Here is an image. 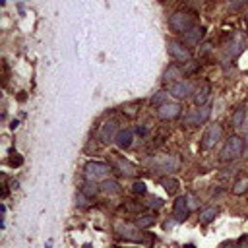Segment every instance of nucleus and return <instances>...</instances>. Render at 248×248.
Here are the masks:
<instances>
[{"mask_svg":"<svg viewBox=\"0 0 248 248\" xmlns=\"http://www.w3.org/2000/svg\"><path fill=\"white\" fill-rule=\"evenodd\" d=\"M147 165H149L151 170H155V172H159V174H170V172H174V170L178 169L180 161H178L176 155L165 153V155H155V157H151V159L147 161Z\"/></svg>","mask_w":248,"mask_h":248,"instance_id":"obj_1","label":"nucleus"},{"mask_svg":"<svg viewBox=\"0 0 248 248\" xmlns=\"http://www.w3.org/2000/svg\"><path fill=\"white\" fill-rule=\"evenodd\" d=\"M110 170H112V167L108 163H103V161H89L85 165V169H83L85 178L91 180V182H99V180L103 182V180H107L108 174H110Z\"/></svg>","mask_w":248,"mask_h":248,"instance_id":"obj_2","label":"nucleus"},{"mask_svg":"<svg viewBox=\"0 0 248 248\" xmlns=\"http://www.w3.org/2000/svg\"><path fill=\"white\" fill-rule=\"evenodd\" d=\"M242 151H244V140L238 138V136H231V138L225 141L223 149H221V159H223V161H232V159L240 157Z\"/></svg>","mask_w":248,"mask_h":248,"instance_id":"obj_3","label":"nucleus"},{"mask_svg":"<svg viewBox=\"0 0 248 248\" xmlns=\"http://www.w3.org/2000/svg\"><path fill=\"white\" fill-rule=\"evenodd\" d=\"M169 25H170V29L176 31V33H186V31L194 25V16H192L190 12H176V14L170 16Z\"/></svg>","mask_w":248,"mask_h":248,"instance_id":"obj_4","label":"nucleus"},{"mask_svg":"<svg viewBox=\"0 0 248 248\" xmlns=\"http://www.w3.org/2000/svg\"><path fill=\"white\" fill-rule=\"evenodd\" d=\"M209 116H211V107L209 105H203V107H198V108L188 110L186 112V118H184V124H188V126H200Z\"/></svg>","mask_w":248,"mask_h":248,"instance_id":"obj_5","label":"nucleus"},{"mask_svg":"<svg viewBox=\"0 0 248 248\" xmlns=\"http://www.w3.org/2000/svg\"><path fill=\"white\" fill-rule=\"evenodd\" d=\"M221 134H223L221 124H217V122L209 124V126L205 128V132H203V138H202V141H200V147H202V149H211V147L221 140Z\"/></svg>","mask_w":248,"mask_h":248,"instance_id":"obj_6","label":"nucleus"},{"mask_svg":"<svg viewBox=\"0 0 248 248\" xmlns=\"http://www.w3.org/2000/svg\"><path fill=\"white\" fill-rule=\"evenodd\" d=\"M167 50H169V54H170L176 62H190V60H192V52H190V48H188L184 43L169 41Z\"/></svg>","mask_w":248,"mask_h":248,"instance_id":"obj_7","label":"nucleus"},{"mask_svg":"<svg viewBox=\"0 0 248 248\" xmlns=\"http://www.w3.org/2000/svg\"><path fill=\"white\" fill-rule=\"evenodd\" d=\"M114 229H116V234H118L120 238H124V240H141V231H140V227H138L136 223L130 225V223L118 221Z\"/></svg>","mask_w":248,"mask_h":248,"instance_id":"obj_8","label":"nucleus"},{"mask_svg":"<svg viewBox=\"0 0 248 248\" xmlns=\"http://www.w3.org/2000/svg\"><path fill=\"white\" fill-rule=\"evenodd\" d=\"M192 93H194V83H192V81L180 79V81L169 85V95L174 97V99H186V97H190Z\"/></svg>","mask_w":248,"mask_h":248,"instance_id":"obj_9","label":"nucleus"},{"mask_svg":"<svg viewBox=\"0 0 248 248\" xmlns=\"http://www.w3.org/2000/svg\"><path fill=\"white\" fill-rule=\"evenodd\" d=\"M188 215H190L188 200H186V196H178V198L174 200V203H172V217H174L178 223H182V221L188 219Z\"/></svg>","mask_w":248,"mask_h":248,"instance_id":"obj_10","label":"nucleus"},{"mask_svg":"<svg viewBox=\"0 0 248 248\" xmlns=\"http://www.w3.org/2000/svg\"><path fill=\"white\" fill-rule=\"evenodd\" d=\"M203 35H205V27H203V25H192V27L184 33V45H186V46H196V45L202 43Z\"/></svg>","mask_w":248,"mask_h":248,"instance_id":"obj_11","label":"nucleus"},{"mask_svg":"<svg viewBox=\"0 0 248 248\" xmlns=\"http://www.w3.org/2000/svg\"><path fill=\"white\" fill-rule=\"evenodd\" d=\"M180 108L182 107L178 103H165V105L157 107V114H159L161 120H172L180 114Z\"/></svg>","mask_w":248,"mask_h":248,"instance_id":"obj_12","label":"nucleus"},{"mask_svg":"<svg viewBox=\"0 0 248 248\" xmlns=\"http://www.w3.org/2000/svg\"><path fill=\"white\" fill-rule=\"evenodd\" d=\"M112 165H114V169H116L120 174H124V176H134V174L138 172L136 165H134V163H130V161H128V159H124V157H114Z\"/></svg>","mask_w":248,"mask_h":248,"instance_id":"obj_13","label":"nucleus"},{"mask_svg":"<svg viewBox=\"0 0 248 248\" xmlns=\"http://www.w3.org/2000/svg\"><path fill=\"white\" fill-rule=\"evenodd\" d=\"M182 76H184V74H182V68H180L178 64H170V66H167L165 72H163V81H165V83H176V81H180Z\"/></svg>","mask_w":248,"mask_h":248,"instance_id":"obj_14","label":"nucleus"},{"mask_svg":"<svg viewBox=\"0 0 248 248\" xmlns=\"http://www.w3.org/2000/svg\"><path fill=\"white\" fill-rule=\"evenodd\" d=\"M209 93H211L209 83H207V81L200 83L198 89H194V103H196L198 107H203V105L207 103V99H209Z\"/></svg>","mask_w":248,"mask_h":248,"instance_id":"obj_15","label":"nucleus"},{"mask_svg":"<svg viewBox=\"0 0 248 248\" xmlns=\"http://www.w3.org/2000/svg\"><path fill=\"white\" fill-rule=\"evenodd\" d=\"M116 124L114 122H107V124H103L101 126V130H99V140L103 141V143H110V141H114V138H116Z\"/></svg>","mask_w":248,"mask_h":248,"instance_id":"obj_16","label":"nucleus"},{"mask_svg":"<svg viewBox=\"0 0 248 248\" xmlns=\"http://www.w3.org/2000/svg\"><path fill=\"white\" fill-rule=\"evenodd\" d=\"M132 140H134V132H132L130 128L118 130V134H116V138H114V141H116V145H118L120 149H128V147L132 145Z\"/></svg>","mask_w":248,"mask_h":248,"instance_id":"obj_17","label":"nucleus"},{"mask_svg":"<svg viewBox=\"0 0 248 248\" xmlns=\"http://www.w3.org/2000/svg\"><path fill=\"white\" fill-rule=\"evenodd\" d=\"M153 223H155V215H153V213H141V215H138V219H136V225H138L140 229L151 227Z\"/></svg>","mask_w":248,"mask_h":248,"instance_id":"obj_18","label":"nucleus"},{"mask_svg":"<svg viewBox=\"0 0 248 248\" xmlns=\"http://www.w3.org/2000/svg\"><path fill=\"white\" fill-rule=\"evenodd\" d=\"M217 217V207H203L200 211V221L202 223H211Z\"/></svg>","mask_w":248,"mask_h":248,"instance_id":"obj_19","label":"nucleus"},{"mask_svg":"<svg viewBox=\"0 0 248 248\" xmlns=\"http://www.w3.org/2000/svg\"><path fill=\"white\" fill-rule=\"evenodd\" d=\"M101 190L105 192V194H118L120 192V188H118V182H114V180H103V184H101Z\"/></svg>","mask_w":248,"mask_h":248,"instance_id":"obj_20","label":"nucleus"},{"mask_svg":"<svg viewBox=\"0 0 248 248\" xmlns=\"http://www.w3.org/2000/svg\"><path fill=\"white\" fill-rule=\"evenodd\" d=\"M248 190V178L244 176V178H238L234 184H232V194H236V196H240V194H244Z\"/></svg>","mask_w":248,"mask_h":248,"instance_id":"obj_21","label":"nucleus"},{"mask_svg":"<svg viewBox=\"0 0 248 248\" xmlns=\"http://www.w3.org/2000/svg\"><path fill=\"white\" fill-rule=\"evenodd\" d=\"M161 184H163V188H165L169 194H176V190H178V180H176V178H163Z\"/></svg>","mask_w":248,"mask_h":248,"instance_id":"obj_22","label":"nucleus"},{"mask_svg":"<svg viewBox=\"0 0 248 248\" xmlns=\"http://www.w3.org/2000/svg\"><path fill=\"white\" fill-rule=\"evenodd\" d=\"M99 190H101V186H97V184H95V182H91V180H87V182L81 186V192H83L85 196H89V198H93Z\"/></svg>","mask_w":248,"mask_h":248,"instance_id":"obj_23","label":"nucleus"},{"mask_svg":"<svg viewBox=\"0 0 248 248\" xmlns=\"http://www.w3.org/2000/svg\"><path fill=\"white\" fill-rule=\"evenodd\" d=\"M244 116H246L244 107L236 108V110H234V114H232V126H234V128H240V126H242V122H244Z\"/></svg>","mask_w":248,"mask_h":248,"instance_id":"obj_24","label":"nucleus"},{"mask_svg":"<svg viewBox=\"0 0 248 248\" xmlns=\"http://www.w3.org/2000/svg\"><path fill=\"white\" fill-rule=\"evenodd\" d=\"M167 95H169V93H165V91H157V93L151 97V105H155V107L165 105V103H167Z\"/></svg>","mask_w":248,"mask_h":248,"instance_id":"obj_25","label":"nucleus"},{"mask_svg":"<svg viewBox=\"0 0 248 248\" xmlns=\"http://www.w3.org/2000/svg\"><path fill=\"white\" fill-rule=\"evenodd\" d=\"M132 192L134 194H147V186H145V182H141V180H136L134 184H132Z\"/></svg>","mask_w":248,"mask_h":248,"instance_id":"obj_26","label":"nucleus"},{"mask_svg":"<svg viewBox=\"0 0 248 248\" xmlns=\"http://www.w3.org/2000/svg\"><path fill=\"white\" fill-rule=\"evenodd\" d=\"M87 200H89V196H85L81 190L76 194V205H79V207H85V205H87Z\"/></svg>","mask_w":248,"mask_h":248,"instance_id":"obj_27","label":"nucleus"},{"mask_svg":"<svg viewBox=\"0 0 248 248\" xmlns=\"http://www.w3.org/2000/svg\"><path fill=\"white\" fill-rule=\"evenodd\" d=\"M145 203H147V207H161V205H163V200L157 198V196H149Z\"/></svg>","mask_w":248,"mask_h":248,"instance_id":"obj_28","label":"nucleus"},{"mask_svg":"<svg viewBox=\"0 0 248 248\" xmlns=\"http://www.w3.org/2000/svg\"><path fill=\"white\" fill-rule=\"evenodd\" d=\"M246 4H248V0H231V2H229V10L236 12V10H240L242 6H246Z\"/></svg>","mask_w":248,"mask_h":248,"instance_id":"obj_29","label":"nucleus"},{"mask_svg":"<svg viewBox=\"0 0 248 248\" xmlns=\"http://www.w3.org/2000/svg\"><path fill=\"white\" fill-rule=\"evenodd\" d=\"M186 200H188V205H190V209H196L200 203H198V198L194 196V194H186Z\"/></svg>","mask_w":248,"mask_h":248,"instance_id":"obj_30","label":"nucleus"},{"mask_svg":"<svg viewBox=\"0 0 248 248\" xmlns=\"http://www.w3.org/2000/svg\"><path fill=\"white\" fill-rule=\"evenodd\" d=\"M174 223H176V219H167V221L163 223V229H165V231H169V229H172V227H174Z\"/></svg>","mask_w":248,"mask_h":248,"instance_id":"obj_31","label":"nucleus"},{"mask_svg":"<svg viewBox=\"0 0 248 248\" xmlns=\"http://www.w3.org/2000/svg\"><path fill=\"white\" fill-rule=\"evenodd\" d=\"M244 151H248V134H246V138H244Z\"/></svg>","mask_w":248,"mask_h":248,"instance_id":"obj_32","label":"nucleus"},{"mask_svg":"<svg viewBox=\"0 0 248 248\" xmlns=\"http://www.w3.org/2000/svg\"><path fill=\"white\" fill-rule=\"evenodd\" d=\"M244 25H246V29H248V14H246V17H244Z\"/></svg>","mask_w":248,"mask_h":248,"instance_id":"obj_33","label":"nucleus"},{"mask_svg":"<svg viewBox=\"0 0 248 248\" xmlns=\"http://www.w3.org/2000/svg\"><path fill=\"white\" fill-rule=\"evenodd\" d=\"M184 248H196V246H194V244H188V246H184Z\"/></svg>","mask_w":248,"mask_h":248,"instance_id":"obj_34","label":"nucleus"},{"mask_svg":"<svg viewBox=\"0 0 248 248\" xmlns=\"http://www.w3.org/2000/svg\"><path fill=\"white\" fill-rule=\"evenodd\" d=\"M83 248H91V244H85V246H83Z\"/></svg>","mask_w":248,"mask_h":248,"instance_id":"obj_35","label":"nucleus"},{"mask_svg":"<svg viewBox=\"0 0 248 248\" xmlns=\"http://www.w3.org/2000/svg\"><path fill=\"white\" fill-rule=\"evenodd\" d=\"M240 248H248V246H240Z\"/></svg>","mask_w":248,"mask_h":248,"instance_id":"obj_36","label":"nucleus"}]
</instances>
